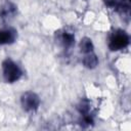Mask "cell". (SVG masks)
<instances>
[{"mask_svg": "<svg viewBox=\"0 0 131 131\" xmlns=\"http://www.w3.org/2000/svg\"><path fill=\"white\" fill-rule=\"evenodd\" d=\"M80 50H81V52H83V53H90V52H92V50H93V43H92V40L90 39V38H88V37H84V38H82L81 39V41H80Z\"/></svg>", "mask_w": 131, "mask_h": 131, "instance_id": "52a82bcc", "label": "cell"}, {"mask_svg": "<svg viewBox=\"0 0 131 131\" xmlns=\"http://www.w3.org/2000/svg\"><path fill=\"white\" fill-rule=\"evenodd\" d=\"M20 103L26 112H34L39 107L40 98L35 92L27 91L21 95Z\"/></svg>", "mask_w": 131, "mask_h": 131, "instance_id": "3957f363", "label": "cell"}, {"mask_svg": "<svg viewBox=\"0 0 131 131\" xmlns=\"http://www.w3.org/2000/svg\"><path fill=\"white\" fill-rule=\"evenodd\" d=\"M59 39H60V42L62 43V45L66 48H69V47L73 46V44L75 42V36H74V34L69 33V32H63L60 35V38Z\"/></svg>", "mask_w": 131, "mask_h": 131, "instance_id": "ba28073f", "label": "cell"}, {"mask_svg": "<svg viewBox=\"0 0 131 131\" xmlns=\"http://www.w3.org/2000/svg\"><path fill=\"white\" fill-rule=\"evenodd\" d=\"M16 38V31L8 28L0 31V45L3 44H10Z\"/></svg>", "mask_w": 131, "mask_h": 131, "instance_id": "277c9868", "label": "cell"}, {"mask_svg": "<svg viewBox=\"0 0 131 131\" xmlns=\"http://www.w3.org/2000/svg\"><path fill=\"white\" fill-rule=\"evenodd\" d=\"M77 108L81 115H87L90 112V102L88 99H82L79 104L77 105Z\"/></svg>", "mask_w": 131, "mask_h": 131, "instance_id": "9c48e42d", "label": "cell"}, {"mask_svg": "<svg viewBox=\"0 0 131 131\" xmlns=\"http://www.w3.org/2000/svg\"><path fill=\"white\" fill-rule=\"evenodd\" d=\"M15 13H16V6L13 3L7 2L0 7V17L2 18L13 16Z\"/></svg>", "mask_w": 131, "mask_h": 131, "instance_id": "5b68a950", "label": "cell"}, {"mask_svg": "<svg viewBox=\"0 0 131 131\" xmlns=\"http://www.w3.org/2000/svg\"><path fill=\"white\" fill-rule=\"evenodd\" d=\"M92 123H93V120H92V118L90 117L89 114L83 115L82 120H81V123H80L81 126H83V127H88V126H90Z\"/></svg>", "mask_w": 131, "mask_h": 131, "instance_id": "30bf717a", "label": "cell"}, {"mask_svg": "<svg viewBox=\"0 0 131 131\" xmlns=\"http://www.w3.org/2000/svg\"><path fill=\"white\" fill-rule=\"evenodd\" d=\"M128 44H129V36L124 31L114 32L108 41V47L112 51L121 50V49L127 47Z\"/></svg>", "mask_w": 131, "mask_h": 131, "instance_id": "7a4b0ae2", "label": "cell"}, {"mask_svg": "<svg viewBox=\"0 0 131 131\" xmlns=\"http://www.w3.org/2000/svg\"><path fill=\"white\" fill-rule=\"evenodd\" d=\"M2 70H3V77L5 81L8 83L16 82L21 76V71L19 67L14 61L8 58L2 62Z\"/></svg>", "mask_w": 131, "mask_h": 131, "instance_id": "6da1fadb", "label": "cell"}, {"mask_svg": "<svg viewBox=\"0 0 131 131\" xmlns=\"http://www.w3.org/2000/svg\"><path fill=\"white\" fill-rule=\"evenodd\" d=\"M103 3L107 6V7H115L116 8V6H117V4H118V0H103Z\"/></svg>", "mask_w": 131, "mask_h": 131, "instance_id": "8fae6325", "label": "cell"}, {"mask_svg": "<svg viewBox=\"0 0 131 131\" xmlns=\"http://www.w3.org/2000/svg\"><path fill=\"white\" fill-rule=\"evenodd\" d=\"M98 64V57L96 54L90 52L86 53L83 58V66L87 69H94Z\"/></svg>", "mask_w": 131, "mask_h": 131, "instance_id": "8992f818", "label": "cell"}]
</instances>
